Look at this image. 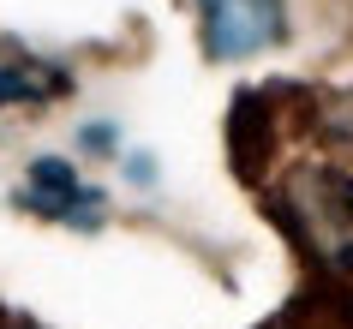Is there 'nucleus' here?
I'll return each instance as SVG.
<instances>
[{
  "instance_id": "nucleus-2",
  "label": "nucleus",
  "mask_w": 353,
  "mask_h": 329,
  "mask_svg": "<svg viewBox=\"0 0 353 329\" xmlns=\"http://www.w3.org/2000/svg\"><path fill=\"white\" fill-rule=\"evenodd\" d=\"M19 198H24V210H37V216H48V221H66V228H96V221H102V192L84 186L72 174V162H60V156L30 162Z\"/></svg>"
},
{
  "instance_id": "nucleus-4",
  "label": "nucleus",
  "mask_w": 353,
  "mask_h": 329,
  "mask_svg": "<svg viewBox=\"0 0 353 329\" xmlns=\"http://www.w3.org/2000/svg\"><path fill=\"white\" fill-rule=\"evenodd\" d=\"M84 144H90V150H114V132H108V126H90V138H84Z\"/></svg>"
},
{
  "instance_id": "nucleus-3",
  "label": "nucleus",
  "mask_w": 353,
  "mask_h": 329,
  "mask_svg": "<svg viewBox=\"0 0 353 329\" xmlns=\"http://www.w3.org/2000/svg\"><path fill=\"white\" fill-rule=\"evenodd\" d=\"M54 90H66L60 72H42V66H0V108L37 102V96H54Z\"/></svg>"
},
{
  "instance_id": "nucleus-1",
  "label": "nucleus",
  "mask_w": 353,
  "mask_h": 329,
  "mask_svg": "<svg viewBox=\"0 0 353 329\" xmlns=\"http://www.w3.org/2000/svg\"><path fill=\"white\" fill-rule=\"evenodd\" d=\"M204 48L216 60H245L281 37V0H198Z\"/></svg>"
}]
</instances>
